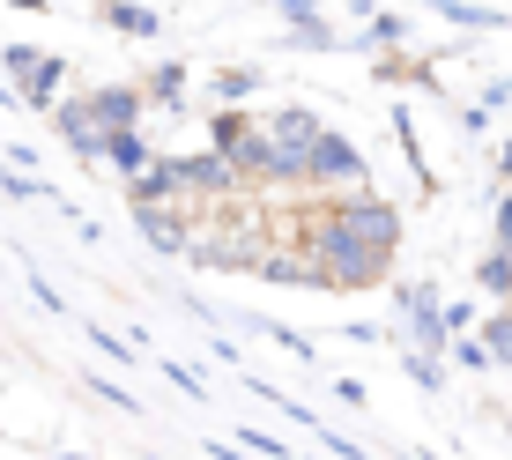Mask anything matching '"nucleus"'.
<instances>
[{
    "mask_svg": "<svg viewBox=\"0 0 512 460\" xmlns=\"http://www.w3.org/2000/svg\"><path fill=\"white\" fill-rule=\"evenodd\" d=\"M394 245H401L394 201H379V193L357 186V193H342V201L312 223L305 253H320V268H327L334 290H379L386 268H394Z\"/></svg>",
    "mask_w": 512,
    "mask_h": 460,
    "instance_id": "f257e3e1",
    "label": "nucleus"
},
{
    "mask_svg": "<svg viewBox=\"0 0 512 460\" xmlns=\"http://www.w3.org/2000/svg\"><path fill=\"white\" fill-rule=\"evenodd\" d=\"M327 119L320 112H275L268 119V141H275V186H312V149H320Z\"/></svg>",
    "mask_w": 512,
    "mask_h": 460,
    "instance_id": "f03ea898",
    "label": "nucleus"
},
{
    "mask_svg": "<svg viewBox=\"0 0 512 460\" xmlns=\"http://www.w3.org/2000/svg\"><path fill=\"white\" fill-rule=\"evenodd\" d=\"M401 312H409V334H416V349H438V357H446L453 349V305L446 297L431 290V282H409V290H401Z\"/></svg>",
    "mask_w": 512,
    "mask_h": 460,
    "instance_id": "7ed1b4c3",
    "label": "nucleus"
},
{
    "mask_svg": "<svg viewBox=\"0 0 512 460\" xmlns=\"http://www.w3.org/2000/svg\"><path fill=\"white\" fill-rule=\"evenodd\" d=\"M372 171H364V156H357V141L349 134H320V149H312V186H327V193H357Z\"/></svg>",
    "mask_w": 512,
    "mask_h": 460,
    "instance_id": "20e7f679",
    "label": "nucleus"
},
{
    "mask_svg": "<svg viewBox=\"0 0 512 460\" xmlns=\"http://www.w3.org/2000/svg\"><path fill=\"white\" fill-rule=\"evenodd\" d=\"M171 164H179L186 193H238V186H245L238 156H223L216 141H208V149H186V156H171Z\"/></svg>",
    "mask_w": 512,
    "mask_h": 460,
    "instance_id": "39448f33",
    "label": "nucleus"
},
{
    "mask_svg": "<svg viewBox=\"0 0 512 460\" xmlns=\"http://www.w3.org/2000/svg\"><path fill=\"white\" fill-rule=\"evenodd\" d=\"M134 230H141V245H149V253L193 260V230L171 216V201H134Z\"/></svg>",
    "mask_w": 512,
    "mask_h": 460,
    "instance_id": "423d86ee",
    "label": "nucleus"
},
{
    "mask_svg": "<svg viewBox=\"0 0 512 460\" xmlns=\"http://www.w3.org/2000/svg\"><path fill=\"white\" fill-rule=\"evenodd\" d=\"M8 75H15V90H23L30 104H38V112H52V104H60V75H67V67L52 60V52L15 45V52H8Z\"/></svg>",
    "mask_w": 512,
    "mask_h": 460,
    "instance_id": "0eeeda50",
    "label": "nucleus"
},
{
    "mask_svg": "<svg viewBox=\"0 0 512 460\" xmlns=\"http://www.w3.org/2000/svg\"><path fill=\"white\" fill-rule=\"evenodd\" d=\"M52 127L67 134V149H75V156H90V164L112 149V134H104V119H97L90 97H60V104H52Z\"/></svg>",
    "mask_w": 512,
    "mask_h": 460,
    "instance_id": "6e6552de",
    "label": "nucleus"
},
{
    "mask_svg": "<svg viewBox=\"0 0 512 460\" xmlns=\"http://www.w3.org/2000/svg\"><path fill=\"white\" fill-rule=\"evenodd\" d=\"M90 104H97V119H104V134L141 127V90H127V82H104V90H90Z\"/></svg>",
    "mask_w": 512,
    "mask_h": 460,
    "instance_id": "1a4fd4ad",
    "label": "nucleus"
},
{
    "mask_svg": "<svg viewBox=\"0 0 512 460\" xmlns=\"http://www.w3.org/2000/svg\"><path fill=\"white\" fill-rule=\"evenodd\" d=\"M253 275H260V282H297V290H334L320 260H290V253H268V260H253Z\"/></svg>",
    "mask_w": 512,
    "mask_h": 460,
    "instance_id": "9d476101",
    "label": "nucleus"
},
{
    "mask_svg": "<svg viewBox=\"0 0 512 460\" xmlns=\"http://www.w3.org/2000/svg\"><path fill=\"white\" fill-rule=\"evenodd\" d=\"M104 164H119V171H127V179H134V171H149V164H156V149H149V134H141V127H127V134H112V149H104Z\"/></svg>",
    "mask_w": 512,
    "mask_h": 460,
    "instance_id": "9b49d317",
    "label": "nucleus"
},
{
    "mask_svg": "<svg viewBox=\"0 0 512 460\" xmlns=\"http://www.w3.org/2000/svg\"><path fill=\"white\" fill-rule=\"evenodd\" d=\"M208 141H216L223 156H238L245 141H253V119H245V112H216V119H208Z\"/></svg>",
    "mask_w": 512,
    "mask_h": 460,
    "instance_id": "f8f14e48",
    "label": "nucleus"
},
{
    "mask_svg": "<svg viewBox=\"0 0 512 460\" xmlns=\"http://www.w3.org/2000/svg\"><path fill=\"white\" fill-rule=\"evenodd\" d=\"M475 282H483L490 297H505V305H512V253H505V245L483 260V268H475Z\"/></svg>",
    "mask_w": 512,
    "mask_h": 460,
    "instance_id": "ddd939ff",
    "label": "nucleus"
},
{
    "mask_svg": "<svg viewBox=\"0 0 512 460\" xmlns=\"http://www.w3.org/2000/svg\"><path fill=\"white\" fill-rule=\"evenodd\" d=\"M446 357L461 364V371H490V364H498V357H490V342H483V334H453V349H446Z\"/></svg>",
    "mask_w": 512,
    "mask_h": 460,
    "instance_id": "4468645a",
    "label": "nucleus"
},
{
    "mask_svg": "<svg viewBox=\"0 0 512 460\" xmlns=\"http://www.w3.org/2000/svg\"><path fill=\"white\" fill-rule=\"evenodd\" d=\"M438 15H446V23H468V30H498L505 23L498 8H468V0H438Z\"/></svg>",
    "mask_w": 512,
    "mask_h": 460,
    "instance_id": "2eb2a0df",
    "label": "nucleus"
},
{
    "mask_svg": "<svg viewBox=\"0 0 512 460\" xmlns=\"http://www.w3.org/2000/svg\"><path fill=\"white\" fill-rule=\"evenodd\" d=\"M483 342H490V357H498L512 371V305L505 312H490V327H483Z\"/></svg>",
    "mask_w": 512,
    "mask_h": 460,
    "instance_id": "dca6fc26",
    "label": "nucleus"
},
{
    "mask_svg": "<svg viewBox=\"0 0 512 460\" xmlns=\"http://www.w3.org/2000/svg\"><path fill=\"white\" fill-rule=\"evenodd\" d=\"M112 23L127 30V38H156V15H149V8H134V0H112Z\"/></svg>",
    "mask_w": 512,
    "mask_h": 460,
    "instance_id": "f3484780",
    "label": "nucleus"
},
{
    "mask_svg": "<svg viewBox=\"0 0 512 460\" xmlns=\"http://www.w3.org/2000/svg\"><path fill=\"white\" fill-rule=\"evenodd\" d=\"M253 90H260V75H245V67L216 75V97H223V104H238V97H253Z\"/></svg>",
    "mask_w": 512,
    "mask_h": 460,
    "instance_id": "a211bd4d",
    "label": "nucleus"
},
{
    "mask_svg": "<svg viewBox=\"0 0 512 460\" xmlns=\"http://www.w3.org/2000/svg\"><path fill=\"white\" fill-rule=\"evenodd\" d=\"M90 394H104V401H112V409H127V416L141 409V401L127 394V386H119V379H104V371H90Z\"/></svg>",
    "mask_w": 512,
    "mask_h": 460,
    "instance_id": "6ab92c4d",
    "label": "nucleus"
},
{
    "mask_svg": "<svg viewBox=\"0 0 512 460\" xmlns=\"http://www.w3.org/2000/svg\"><path fill=\"white\" fill-rule=\"evenodd\" d=\"M401 30H409V23H401V15H379V23L364 30V45H401Z\"/></svg>",
    "mask_w": 512,
    "mask_h": 460,
    "instance_id": "aec40b11",
    "label": "nucleus"
},
{
    "mask_svg": "<svg viewBox=\"0 0 512 460\" xmlns=\"http://www.w3.org/2000/svg\"><path fill=\"white\" fill-rule=\"evenodd\" d=\"M179 90H186V67H156V97L179 104Z\"/></svg>",
    "mask_w": 512,
    "mask_h": 460,
    "instance_id": "412c9836",
    "label": "nucleus"
},
{
    "mask_svg": "<svg viewBox=\"0 0 512 460\" xmlns=\"http://www.w3.org/2000/svg\"><path fill=\"white\" fill-rule=\"evenodd\" d=\"M275 15H282L290 30H305V23H312V0H275Z\"/></svg>",
    "mask_w": 512,
    "mask_h": 460,
    "instance_id": "4be33fe9",
    "label": "nucleus"
},
{
    "mask_svg": "<svg viewBox=\"0 0 512 460\" xmlns=\"http://www.w3.org/2000/svg\"><path fill=\"white\" fill-rule=\"evenodd\" d=\"M90 342L104 349V357H119V364H127V357H134V349H127V342H119V334H104V327H90Z\"/></svg>",
    "mask_w": 512,
    "mask_h": 460,
    "instance_id": "5701e85b",
    "label": "nucleus"
},
{
    "mask_svg": "<svg viewBox=\"0 0 512 460\" xmlns=\"http://www.w3.org/2000/svg\"><path fill=\"white\" fill-rule=\"evenodd\" d=\"M164 371H171V386H179V394H193V401H201V394H208V386H201V379H193V371H186V364H164Z\"/></svg>",
    "mask_w": 512,
    "mask_h": 460,
    "instance_id": "b1692460",
    "label": "nucleus"
},
{
    "mask_svg": "<svg viewBox=\"0 0 512 460\" xmlns=\"http://www.w3.org/2000/svg\"><path fill=\"white\" fill-rule=\"evenodd\" d=\"M498 245L512 253V193H498Z\"/></svg>",
    "mask_w": 512,
    "mask_h": 460,
    "instance_id": "393cba45",
    "label": "nucleus"
},
{
    "mask_svg": "<svg viewBox=\"0 0 512 460\" xmlns=\"http://www.w3.org/2000/svg\"><path fill=\"white\" fill-rule=\"evenodd\" d=\"M498 171H505V179H512V141H505V164H498Z\"/></svg>",
    "mask_w": 512,
    "mask_h": 460,
    "instance_id": "a878e982",
    "label": "nucleus"
},
{
    "mask_svg": "<svg viewBox=\"0 0 512 460\" xmlns=\"http://www.w3.org/2000/svg\"><path fill=\"white\" fill-rule=\"evenodd\" d=\"M60 460H82V453H60Z\"/></svg>",
    "mask_w": 512,
    "mask_h": 460,
    "instance_id": "bb28decb",
    "label": "nucleus"
}]
</instances>
